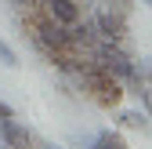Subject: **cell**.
<instances>
[{
  "label": "cell",
  "instance_id": "obj_1",
  "mask_svg": "<svg viewBox=\"0 0 152 149\" xmlns=\"http://www.w3.org/2000/svg\"><path fill=\"white\" fill-rule=\"evenodd\" d=\"M91 62L98 66V69H105L109 77H116L123 87L134 80V77H141L138 66H134V58H130L120 44H112V40H98V44H94L91 47Z\"/></svg>",
  "mask_w": 152,
  "mask_h": 149
},
{
  "label": "cell",
  "instance_id": "obj_2",
  "mask_svg": "<svg viewBox=\"0 0 152 149\" xmlns=\"http://www.w3.org/2000/svg\"><path fill=\"white\" fill-rule=\"evenodd\" d=\"M29 36H33V44L40 47L47 58H51V55H62V51H72V44H69V26H58L44 11H36V18L29 22Z\"/></svg>",
  "mask_w": 152,
  "mask_h": 149
},
{
  "label": "cell",
  "instance_id": "obj_3",
  "mask_svg": "<svg viewBox=\"0 0 152 149\" xmlns=\"http://www.w3.org/2000/svg\"><path fill=\"white\" fill-rule=\"evenodd\" d=\"M91 26H94V33H98V40H112V44L127 40V15H116V11L102 7L98 15H94Z\"/></svg>",
  "mask_w": 152,
  "mask_h": 149
},
{
  "label": "cell",
  "instance_id": "obj_4",
  "mask_svg": "<svg viewBox=\"0 0 152 149\" xmlns=\"http://www.w3.org/2000/svg\"><path fill=\"white\" fill-rule=\"evenodd\" d=\"M33 7H36V11H44L47 18H54L58 26H76V22L83 18L80 0H36Z\"/></svg>",
  "mask_w": 152,
  "mask_h": 149
},
{
  "label": "cell",
  "instance_id": "obj_5",
  "mask_svg": "<svg viewBox=\"0 0 152 149\" xmlns=\"http://www.w3.org/2000/svg\"><path fill=\"white\" fill-rule=\"evenodd\" d=\"M0 138H4L7 149H33V135H29V127H22L15 117H4V120H0Z\"/></svg>",
  "mask_w": 152,
  "mask_h": 149
},
{
  "label": "cell",
  "instance_id": "obj_6",
  "mask_svg": "<svg viewBox=\"0 0 152 149\" xmlns=\"http://www.w3.org/2000/svg\"><path fill=\"white\" fill-rule=\"evenodd\" d=\"M91 149H127V145H123V138H120L116 131H102L98 138L91 142Z\"/></svg>",
  "mask_w": 152,
  "mask_h": 149
},
{
  "label": "cell",
  "instance_id": "obj_7",
  "mask_svg": "<svg viewBox=\"0 0 152 149\" xmlns=\"http://www.w3.org/2000/svg\"><path fill=\"white\" fill-rule=\"evenodd\" d=\"M0 62H4L7 69H18V55H15V47L7 40H0Z\"/></svg>",
  "mask_w": 152,
  "mask_h": 149
},
{
  "label": "cell",
  "instance_id": "obj_8",
  "mask_svg": "<svg viewBox=\"0 0 152 149\" xmlns=\"http://www.w3.org/2000/svg\"><path fill=\"white\" fill-rule=\"evenodd\" d=\"M120 120H123L127 127H145V124H148V117H145V113H123Z\"/></svg>",
  "mask_w": 152,
  "mask_h": 149
},
{
  "label": "cell",
  "instance_id": "obj_9",
  "mask_svg": "<svg viewBox=\"0 0 152 149\" xmlns=\"http://www.w3.org/2000/svg\"><path fill=\"white\" fill-rule=\"evenodd\" d=\"M105 7L116 11V15H130V7H134V4H130V0H105Z\"/></svg>",
  "mask_w": 152,
  "mask_h": 149
},
{
  "label": "cell",
  "instance_id": "obj_10",
  "mask_svg": "<svg viewBox=\"0 0 152 149\" xmlns=\"http://www.w3.org/2000/svg\"><path fill=\"white\" fill-rule=\"evenodd\" d=\"M4 117H15V109H11L7 102H0V120H4Z\"/></svg>",
  "mask_w": 152,
  "mask_h": 149
},
{
  "label": "cell",
  "instance_id": "obj_11",
  "mask_svg": "<svg viewBox=\"0 0 152 149\" xmlns=\"http://www.w3.org/2000/svg\"><path fill=\"white\" fill-rule=\"evenodd\" d=\"M7 4H11V7H29L33 0H7Z\"/></svg>",
  "mask_w": 152,
  "mask_h": 149
},
{
  "label": "cell",
  "instance_id": "obj_12",
  "mask_svg": "<svg viewBox=\"0 0 152 149\" xmlns=\"http://www.w3.org/2000/svg\"><path fill=\"white\" fill-rule=\"evenodd\" d=\"M141 4H145V7H152V0H141Z\"/></svg>",
  "mask_w": 152,
  "mask_h": 149
},
{
  "label": "cell",
  "instance_id": "obj_13",
  "mask_svg": "<svg viewBox=\"0 0 152 149\" xmlns=\"http://www.w3.org/2000/svg\"><path fill=\"white\" fill-rule=\"evenodd\" d=\"M0 149H7V145H4V138H0Z\"/></svg>",
  "mask_w": 152,
  "mask_h": 149
}]
</instances>
